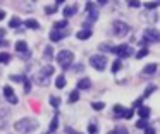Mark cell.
Returning a JSON list of instances; mask_svg holds the SVG:
<instances>
[{"label":"cell","instance_id":"cell-2","mask_svg":"<svg viewBox=\"0 0 160 134\" xmlns=\"http://www.w3.org/2000/svg\"><path fill=\"white\" fill-rule=\"evenodd\" d=\"M57 62H59L64 69H67L74 62V53L71 50H60L59 53H57Z\"/></svg>","mask_w":160,"mask_h":134},{"label":"cell","instance_id":"cell-15","mask_svg":"<svg viewBox=\"0 0 160 134\" xmlns=\"http://www.w3.org/2000/svg\"><path fill=\"white\" fill-rule=\"evenodd\" d=\"M24 24H26V27H29V29H38L40 27V24H38L36 19H28V21H24Z\"/></svg>","mask_w":160,"mask_h":134},{"label":"cell","instance_id":"cell-5","mask_svg":"<svg viewBox=\"0 0 160 134\" xmlns=\"http://www.w3.org/2000/svg\"><path fill=\"white\" fill-rule=\"evenodd\" d=\"M112 27H114V33L117 34V36H124V34H128V31H129V26L126 22H122V21H114Z\"/></svg>","mask_w":160,"mask_h":134},{"label":"cell","instance_id":"cell-20","mask_svg":"<svg viewBox=\"0 0 160 134\" xmlns=\"http://www.w3.org/2000/svg\"><path fill=\"white\" fill-rule=\"evenodd\" d=\"M78 100H79V91H78V89H74V91L69 95V103H76Z\"/></svg>","mask_w":160,"mask_h":134},{"label":"cell","instance_id":"cell-40","mask_svg":"<svg viewBox=\"0 0 160 134\" xmlns=\"http://www.w3.org/2000/svg\"><path fill=\"white\" fill-rule=\"evenodd\" d=\"M145 134H157V132H155V129H152V127H146V129H145Z\"/></svg>","mask_w":160,"mask_h":134},{"label":"cell","instance_id":"cell-16","mask_svg":"<svg viewBox=\"0 0 160 134\" xmlns=\"http://www.w3.org/2000/svg\"><path fill=\"white\" fill-rule=\"evenodd\" d=\"M64 36H66V34L59 33V31H55V29H53L52 33H50V40H52V41H60Z\"/></svg>","mask_w":160,"mask_h":134},{"label":"cell","instance_id":"cell-8","mask_svg":"<svg viewBox=\"0 0 160 134\" xmlns=\"http://www.w3.org/2000/svg\"><path fill=\"white\" fill-rule=\"evenodd\" d=\"M90 88H91V81L88 77H83L78 81V91L79 89H90Z\"/></svg>","mask_w":160,"mask_h":134},{"label":"cell","instance_id":"cell-24","mask_svg":"<svg viewBox=\"0 0 160 134\" xmlns=\"http://www.w3.org/2000/svg\"><path fill=\"white\" fill-rule=\"evenodd\" d=\"M121 65H122V62L117 58V60H115L114 64H112V72H114V74H115V72H119V69H121Z\"/></svg>","mask_w":160,"mask_h":134},{"label":"cell","instance_id":"cell-25","mask_svg":"<svg viewBox=\"0 0 160 134\" xmlns=\"http://www.w3.org/2000/svg\"><path fill=\"white\" fill-rule=\"evenodd\" d=\"M100 50H103V52H114V47H112L110 43H102L100 45Z\"/></svg>","mask_w":160,"mask_h":134},{"label":"cell","instance_id":"cell-46","mask_svg":"<svg viewBox=\"0 0 160 134\" xmlns=\"http://www.w3.org/2000/svg\"><path fill=\"white\" fill-rule=\"evenodd\" d=\"M108 134H119V132H117V131L114 129V131H110V132H108Z\"/></svg>","mask_w":160,"mask_h":134},{"label":"cell","instance_id":"cell-4","mask_svg":"<svg viewBox=\"0 0 160 134\" xmlns=\"http://www.w3.org/2000/svg\"><path fill=\"white\" fill-rule=\"evenodd\" d=\"M114 53L119 57V60L121 58H128L132 55V48L129 45H119V47H114Z\"/></svg>","mask_w":160,"mask_h":134},{"label":"cell","instance_id":"cell-13","mask_svg":"<svg viewBox=\"0 0 160 134\" xmlns=\"http://www.w3.org/2000/svg\"><path fill=\"white\" fill-rule=\"evenodd\" d=\"M35 81L38 82L40 86H47L50 82V77H45V76H40V74H36L35 76Z\"/></svg>","mask_w":160,"mask_h":134},{"label":"cell","instance_id":"cell-10","mask_svg":"<svg viewBox=\"0 0 160 134\" xmlns=\"http://www.w3.org/2000/svg\"><path fill=\"white\" fill-rule=\"evenodd\" d=\"M16 50H18L19 53H26V52H28V43L22 41V40H19L18 43H16Z\"/></svg>","mask_w":160,"mask_h":134},{"label":"cell","instance_id":"cell-38","mask_svg":"<svg viewBox=\"0 0 160 134\" xmlns=\"http://www.w3.org/2000/svg\"><path fill=\"white\" fill-rule=\"evenodd\" d=\"M141 102H143V98H139V100H136V102L134 103H132V107H134V108H141Z\"/></svg>","mask_w":160,"mask_h":134},{"label":"cell","instance_id":"cell-1","mask_svg":"<svg viewBox=\"0 0 160 134\" xmlns=\"http://www.w3.org/2000/svg\"><path fill=\"white\" fill-rule=\"evenodd\" d=\"M38 126H40V122L36 119H33V117H22V119H19L14 124V129L26 134V132H31V131L38 129Z\"/></svg>","mask_w":160,"mask_h":134},{"label":"cell","instance_id":"cell-45","mask_svg":"<svg viewBox=\"0 0 160 134\" xmlns=\"http://www.w3.org/2000/svg\"><path fill=\"white\" fill-rule=\"evenodd\" d=\"M4 17H5V12H4V10H0V21L4 19Z\"/></svg>","mask_w":160,"mask_h":134},{"label":"cell","instance_id":"cell-3","mask_svg":"<svg viewBox=\"0 0 160 134\" xmlns=\"http://www.w3.org/2000/svg\"><path fill=\"white\" fill-rule=\"evenodd\" d=\"M90 65L93 69H97V71H103L107 67V58H105V55H91Z\"/></svg>","mask_w":160,"mask_h":134},{"label":"cell","instance_id":"cell-43","mask_svg":"<svg viewBox=\"0 0 160 134\" xmlns=\"http://www.w3.org/2000/svg\"><path fill=\"white\" fill-rule=\"evenodd\" d=\"M4 34H5V29H2V27H0V40L4 38Z\"/></svg>","mask_w":160,"mask_h":134},{"label":"cell","instance_id":"cell-34","mask_svg":"<svg viewBox=\"0 0 160 134\" xmlns=\"http://www.w3.org/2000/svg\"><path fill=\"white\" fill-rule=\"evenodd\" d=\"M132 113H134V112H132V108H128V110L124 108V112H122V117H124V119H131Z\"/></svg>","mask_w":160,"mask_h":134},{"label":"cell","instance_id":"cell-37","mask_svg":"<svg viewBox=\"0 0 160 134\" xmlns=\"http://www.w3.org/2000/svg\"><path fill=\"white\" fill-rule=\"evenodd\" d=\"M136 127H139V129H146V120H138V122H136Z\"/></svg>","mask_w":160,"mask_h":134},{"label":"cell","instance_id":"cell-35","mask_svg":"<svg viewBox=\"0 0 160 134\" xmlns=\"http://www.w3.org/2000/svg\"><path fill=\"white\" fill-rule=\"evenodd\" d=\"M53 12H57V7L55 5H47L45 7V14H53Z\"/></svg>","mask_w":160,"mask_h":134},{"label":"cell","instance_id":"cell-11","mask_svg":"<svg viewBox=\"0 0 160 134\" xmlns=\"http://www.w3.org/2000/svg\"><path fill=\"white\" fill-rule=\"evenodd\" d=\"M40 76H45V77H50V76L53 74V67L52 65H45V67H42V71L38 72Z\"/></svg>","mask_w":160,"mask_h":134},{"label":"cell","instance_id":"cell-18","mask_svg":"<svg viewBox=\"0 0 160 134\" xmlns=\"http://www.w3.org/2000/svg\"><path fill=\"white\" fill-rule=\"evenodd\" d=\"M157 71V65L155 64H148L145 69H143V74H153Z\"/></svg>","mask_w":160,"mask_h":134},{"label":"cell","instance_id":"cell-27","mask_svg":"<svg viewBox=\"0 0 160 134\" xmlns=\"http://www.w3.org/2000/svg\"><path fill=\"white\" fill-rule=\"evenodd\" d=\"M66 26H67V21H57L53 27H55V31H57V29H64Z\"/></svg>","mask_w":160,"mask_h":134},{"label":"cell","instance_id":"cell-7","mask_svg":"<svg viewBox=\"0 0 160 134\" xmlns=\"http://www.w3.org/2000/svg\"><path fill=\"white\" fill-rule=\"evenodd\" d=\"M2 91H4V96H5V100H7L9 103H12V105H16V103H18V96L14 95V89H12L11 86H4V88H2Z\"/></svg>","mask_w":160,"mask_h":134},{"label":"cell","instance_id":"cell-36","mask_svg":"<svg viewBox=\"0 0 160 134\" xmlns=\"http://www.w3.org/2000/svg\"><path fill=\"white\" fill-rule=\"evenodd\" d=\"M88 132H90V134H97L98 132L97 126H95V124H90V126H88Z\"/></svg>","mask_w":160,"mask_h":134},{"label":"cell","instance_id":"cell-21","mask_svg":"<svg viewBox=\"0 0 160 134\" xmlns=\"http://www.w3.org/2000/svg\"><path fill=\"white\" fill-rule=\"evenodd\" d=\"M57 126H59V115L53 117L52 124H50V132H55V131H57Z\"/></svg>","mask_w":160,"mask_h":134},{"label":"cell","instance_id":"cell-19","mask_svg":"<svg viewBox=\"0 0 160 134\" xmlns=\"http://www.w3.org/2000/svg\"><path fill=\"white\" fill-rule=\"evenodd\" d=\"M55 86L59 89H62L64 86H66V77H64V76H59V77L55 79Z\"/></svg>","mask_w":160,"mask_h":134},{"label":"cell","instance_id":"cell-26","mask_svg":"<svg viewBox=\"0 0 160 134\" xmlns=\"http://www.w3.org/2000/svg\"><path fill=\"white\" fill-rule=\"evenodd\" d=\"M158 5H160V2H146V3H145V7H146L148 10H153V9H157Z\"/></svg>","mask_w":160,"mask_h":134},{"label":"cell","instance_id":"cell-44","mask_svg":"<svg viewBox=\"0 0 160 134\" xmlns=\"http://www.w3.org/2000/svg\"><path fill=\"white\" fill-rule=\"evenodd\" d=\"M4 45L7 47V40H0V47H4Z\"/></svg>","mask_w":160,"mask_h":134},{"label":"cell","instance_id":"cell-14","mask_svg":"<svg viewBox=\"0 0 160 134\" xmlns=\"http://www.w3.org/2000/svg\"><path fill=\"white\" fill-rule=\"evenodd\" d=\"M76 36H78V40H88V38H91V31L90 29H81Z\"/></svg>","mask_w":160,"mask_h":134},{"label":"cell","instance_id":"cell-22","mask_svg":"<svg viewBox=\"0 0 160 134\" xmlns=\"http://www.w3.org/2000/svg\"><path fill=\"white\" fill-rule=\"evenodd\" d=\"M9 26H11V27H18V26H21V19H19V17H12V19L9 21Z\"/></svg>","mask_w":160,"mask_h":134},{"label":"cell","instance_id":"cell-28","mask_svg":"<svg viewBox=\"0 0 160 134\" xmlns=\"http://www.w3.org/2000/svg\"><path fill=\"white\" fill-rule=\"evenodd\" d=\"M122 112H124V107H122V105H115L114 107V113H115V115L122 117Z\"/></svg>","mask_w":160,"mask_h":134},{"label":"cell","instance_id":"cell-6","mask_svg":"<svg viewBox=\"0 0 160 134\" xmlns=\"http://www.w3.org/2000/svg\"><path fill=\"white\" fill-rule=\"evenodd\" d=\"M145 41H150V43H157L160 41V31L157 29H145Z\"/></svg>","mask_w":160,"mask_h":134},{"label":"cell","instance_id":"cell-41","mask_svg":"<svg viewBox=\"0 0 160 134\" xmlns=\"http://www.w3.org/2000/svg\"><path fill=\"white\" fill-rule=\"evenodd\" d=\"M115 131H117L119 134H129V132H128V129H124V127H121V129H115Z\"/></svg>","mask_w":160,"mask_h":134},{"label":"cell","instance_id":"cell-23","mask_svg":"<svg viewBox=\"0 0 160 134\" xmlns=\"http://www.w3.org/2000/svg\"><path fill=\"white\" fill-rule=\"evenodd\" d=\"M91 107H93V110H103L105 108V103L103 102H93V103H91Z\"/></svg>","mask_w":160,"mask_h":134},{"label":"cell","instance_id":"cell-42","mask_svg":"<svg viewBox=\"0 0 160 134\" xmlns=\"http://www.w3.org/2000/svg\"><path fill=\"white\" fill-rule=\"evenodd\" d=\"M129 7H132V9H136V7H139V2H129Z\"/></svg>","mask_w":160,"mask_h":134},{"label":"cell","instance_id":"cell-31","mask_svg":"<svg viewBox=\"0 0 160 134\" xmlns=\"http://www.w3.org/2000/svg\"><path fill=\"white\" fill-rule=\"evenodd\" d=\"M11 79H12V81H16V82H24V81H26L24 76H16V74H12Z\"/></svg>","mask_w":160,"mask_h":134},{"label":"cell","instance_id":"cell-30","mask_svg":"<svg viewBox=\"0 0 160 134\" xmlns=\"http://www.w3.org/2000/svg\"><path fill=\"white\" fill-rule=\"evenodd\" d=\"M148 55V48H141V50L136 53V58H143V57H146Z\"/></svg>","mask_w":160,"mask_h":134},{"label":"cell","instance_id":"cell-33","mask_svg":"<svg viewBox=\"0 0 160 134\" xmlns=\"http://www.w3.org/2000/svg\"><path fill=\"white\" fill-rule=\"evenodd\" d=\"M50 103H52V107H59L60 105V98H57V96H50Z\"/></svg>","mask_w":160,"mask_h":134},{"label":"cell","instance_id":"cell-12","mask_svg":"<svg viewBox=\"0 0 160 134\" xmlns=\"http://www.w3.org/2000/svg\"><path fill=\"white\" fill-rule=\"evenodd\" d=\"M138 115L141 117V120H146L150 117V108L148 107H141V108H138Z\"/></svg>","mask_w":160,"mask_h":134},{"label":"cell","instance_id":"cell-39","mask_svg":"<svg viewBox=\"0 0 160 134\" xmlns=\"http://www.w3.org/2000/svg\"><path fill=\"white\" fill-rule=\"evenodd\" d=\"M29 89H31V82H29L28 79H26V81H24V91H26V93H29Z\"/></svg>","mask_w":160,"mask_h":134},{"label":"cell","instance_id":"cell-32","mask_svg":"<svg viewBox=\"0 0 160 134\" xmlns=\"http://www.w3.org/2000/svg\"><path fill=\"white\" fill-rule=\"evenodd\" d=\"M155 89H157V86H148V88H146V91H145V95H143V98H146V96H150V95H152V93L153 91H155Z\"/></svg>","mask_w":160,"mask_h":134},{"label":"cell","instance_id":"cell-9","mask_svg":"<svg viewBox=\"0 0 160 134\" xmlns=\"http://www.w3.org/2000/svg\"><path fill=\"white\" fill-rule=\"evenodd\" d=\"M78 12V9H76V5H67L66 9L62 10V14H64V17H72L74 14Z\"/></svg>","mask_w":160,"mask_h":134},{"label":"cell","instance_id":"cell-47","mask_svg":"<svg viewBox=\"0 0 160 134\" xmlns=\"http://www.w3.org/2000/svg\"><path fill=\"white\" fill-rule=\"evenodd\" d=\"M67 132H71V134H79V132H72L71 129H67Z\"/></svg>","mask_w":160,"mask_h":134},{"label":"cell","instance_id":"cell-29","mask_svg":"<svg viewBox=\"0 0 160 134\" xmlns=\"http://www.w3.org/2000/svg\"><path fill=\"white\" fill-rule=\"evenodd\" d=\"M43 57H45L47 60H50V58H52V47H47V48H45V52H43Z\"/></svg>","mask_w":160,"mask_h":134},{"label":"cell","instance_id":"cell-17","mask_svg":"<svg viewBox=\"0 0 160 134\" xmlns=\"http://www.w3.org/2000/svg\"><path fill=\"white\" fill-rule=\"evenodd\" d=\"M9 62H11V53L2 52V53H0V64H9Z\"/></svg>","mask_w":160,"mask_h":134}]
</instances>
